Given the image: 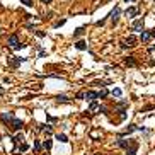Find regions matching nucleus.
<instances>
[{
  "label": "nucleus",
  "mask_w": 155,
  "mask_h": 155,
  "mask_svg": "<svg viewBox=\"0 0 155 155\" xmlns=\"http://www.w3.org/2000/svg\"><path fill=\"white\" fill-rule=\"evenodd\" d=\"M7 44H9V46H10L12 49H21V48H24V44H21V43H19V37H17L16 34H12V36L9 37Z\"/></svg>",
  "instance_id": "nucleus-1"
},
{
  "label": "nucleus",
  "mask_w": 155,
  "mask_h": 155,
  "mask_svg": "<svg viewBox=\"0 0 155 155\" xmlns=\"http://www.w3.org/2000/svg\"><path fill=\"white\" fill-rule=\"evenodd\" d=\"M9 124H10L9 128H10V130H16V131H17V130H21L22 126H24V123H22L21 119H17V118H14L12 121H9Z\"/></svg>",
  "instance_id": "nucleus-2"
},
{
  "label": "nucleus",
  "mask_w": 155,
  "mask_h": 155,
  "mask_svg": "<svg viewBox=\"0 0 155 155\" xmlns=\"http://www.w3.org/2000/svg\"><path fill=\"white\" fill-rule=\"evenodd\" d=\"M135 43H136V37H135V36H128V37H126V39L123 41L121 48H123V49H126L128 46H135Z\"/></svg>",
  "instance_id": "nucleus-3"
},
{
  "label": "nucleus",
  "mask_w": 155,
  "mask_h": 155,
  "mask_svg": "<svg viewBox=\"0 0 155 155\" xmlns=\"http://www.w3.org/2000/svg\"><path fill=\"white\" fill-rule=\"evenodd\" d=\"M131 27H133L135 32H142V31H143V19H136Z\"/></svg>",
  "instance_id": "nucleus-4"
},
{
  "label": "nucleus",
  "mask_w": 155,
  "mask_h": 155,
  "mask_svg": "<svg viewBox=\"0 0 155 155\" xmlns=\"http://www.w3.org/2000/svg\"><path fill=\"white\" fill-rule=\"evenodd\" d=\"M119 14H121V9H119V7H114V10L111 12V21H112V24H116V22H118V19H119Z\"/></svg>",
  "instance_id": "nucleus-5"
},
{
  "label": "nucleus",
  "mask_w": 155,
  "mask_h": 155,
  "mask_svg": "<svg viewBox=\"0 0 155 155\" xmlns=\"http://www.w3.org/2000/svg\"><path fill=\"white\" fill-rule=\"evenodd\" d=\"M14 118H16V114H14V112H2V114H0V119H2V121H5V123L12 121Z\"/></svg>",
  "instance_id": "nucleus-6"
},
{
  "label": "nucleus",
  "mask_w": 155,
  "mask_h": 155,
  "mask_svg": "<svg viewBox=\"0 0 155 155\" xmlns=\"http://www.w3.org/2000/svg\"><path fill=\"white\" fill-rule=\"evenodd\" d=\"M136 148H138V143H136V142H131V145L126 148V155H136Z\"/></svg>",
  "instance_id": "nucleus-7"
},
{
  "label": "nucleus",
  "mask_w": 155,
  "mask_h": 155,
  "mask_svg": "<svg viewBox=\"0 0 155 155\" xmlns=\"http://www.w3.org/2000/svg\"><path fill=\"white\" fill-rule=\"evenodd\" d=\"M138 7H130V9H126V12H124V14H126V16L128 17H131V19H133V17H136L138 16Z\"/></svg>",
  "instance_id": "nucleus-8"
},
{
  "label": "nucleus",
  "mask_w": 155,
  "mask_h": 155,
  "mask_svg": "<svg viewBox=\"0 0 155 155\" xmlns=\"http://www.w3.org/2000/svg\"><path fill=\"white\" fill-rule=\"evenodd\" d=\"M140 39H142L143 43H148L150 39H152V34H150V31H142V32H140Z\"/></svg>",
  "instance_id": "nucleus-9"
},
{
  "label": "nucleus",
  "mask_w": 155,
  "mask_h": 155,
  "mask_svg": "<svg viewBox=\"0 0 155 155\" xmlns=\"http://www.w3.org/2000/svg\"><path fill=\"white\" fill-rule=\"evenodd\" d=\"M130 145H131L130 140H121V138H119L118 142H116V147H121V148H128Z\"/></svg>",
  "instance_id": "nucleus-10"
},
{
  "label": "nucleus",
  "mask_w": 155,
  "mask_h": 155,
  "mask_svg": "<svg viewBox=\"0 0 155 155\" xmlns=\"http://www.w3.org/2000/svg\"><path fill=\"white\" fill-rule=\"evenodd\" d=\"M124 65H126V67H136L135 56H126V58H124Z\"/></svg>",
  "instance_id": "nucleus-11"
},
{
  "label": "nucleus",
  "mask_w": 155,
  "mask_h": 155,
  "mask_svg": "<svg viewBox=\"0 0 155 155\" xmlns=\"http://www.w3.org/2000/svg\"><path fill=\"white\" fill-rule=\"evenodd\" d=\"M85 99H87V101H94V99H97V92L87 91V92H85Z\"/></svg>",
  "instance_id": "nucleus-12"
},
{
  "label": "nucleus",
  "mask_w": 155,
  "mask_h": 155,
  "mask_svg": "<svg viewBox=\"0 0 155 155\" xmlns=\"http://www.w3.org/2000/svg\"><path fill=\"white\" fill-rule=\"evenodd\" d=\"M24 61V58H9V63L12 65V67H17L19 63H22Z\"/></svg>",
  "instance_id": "nucleus-13"
},
{
  "label": "nucleus",
  "mask_w": 155,
  "mask_h": 155,
  "mask_svg": "<svg viewBox=\"0 0 155 155\" xmlns=\"http://www.w3.org/2000/svg\"><path fill=\"white\" fill-rule=\"evenodd\" d=\"M75 48L80 49V51H84V49H87V43H85V41H79V43H75Z\"/></svg>",
  "instance_id": "nucleus-14"
},
{
  "label": "nucleus",
  "mask_w": 155,
  "mask_h": 155,
  "mask_svg": "<svg viewBox=\"0 0 155 155\" xmlns=\"http://www.w3.org/2000/svg\"><path fill=\"white\" fill-rule=\"evenodd\" d=\"M56 140H58V142H61V143H67V142H68V138H67V135H56Z\"/></svg>",
  "instance_id": "nucleus-15"
},
{
  "label": "nucleus",
  "mask_w": 155,
  "mask_h": 155,
  "mask_svg": "<svg viewBox=\"0 0 155 155\" xmlns=\"http://www.w3.org/2000/svg\"><path fill=\"white\" fill-rule=\"evenodd\" d=\"M12 140H14L16 143H22V142H24V136H22L21 133H17V135H16V136H14V138H12Z\"/></svg>",
  "instance_id": "nucleus-16"
},
{
  "label": "nucleus",
  "mask_w": 155,
  "mask_h": 155,
  "mask_svg": "<svg viewBox=\"0 0 155 155\" xmlns=\"http://www.w3.org/2000/svg\"><path fill=\"white\" fill-rule=\"evenodd\" d=\"M107 94H109V92H107L106 89L101 91V92H97V99H104V97H107Z\"/></svg>",
  "instance_id": "nucleus-17"
},
{
  "label": "nucleus",
  "mask_w": 155,
  "mask_h": 155,
  "mask_svg": "<svg viewBox=\"0 0 155 155\" xmlns=\"http://www.w3.org/2000/svg\"><path fill=\"white\" fill-rule=\"evenodd\" d=\"M97 107H99V104H97V101L94 99V101L91 102V106H89V111H96Z\"/></svg>",
  "instance_id": "nucleus-18"
},
{
  "label": "nucleus",
  "mask_w": 155,
  "mask_h": 155,
  "mask_svg": "<svg viewBox=\"0 0 155 155\" xmlns=\"http://www.w3.org/2000/svg\"><path fill=\"white\" fill-rule=\"evenodd\" d=\"M84 29H85L84 26H82V27H79V29H77V31L73 32V37H79L80 34H84Z\"/></svg>",
  "instance_id": "nucleus-19"
},
{
  "label": "nucleus",
  "mask_w": 155,
  "mask_h": 155,
  "mask_svg": "<svg viewBox=\"0 0 155 155\" xmlns=\"http://www.w3.org/2000/svg\"><path fill=\"white\" fill-rule=\"evenodd\" d=\"M56 101H58V102H70V99L67 96H58V97H56Z\"/></svg>",
  "instance_id": "nucleus-20"
},
{
  "label": "nucleus",
  "mask_w": 155,
  "mask_h": 155,
  "mask_svg": "<svg viewBox=\"0 0 155 155\" xmlns=\"http://www.w3.org/2000/svg\"><path fill=\"white\" fill-rule=\"evenodd\" d=\"M44 148L46 150H51V140H46V142H44V145H43Z\"/></svg>",
  "instance_id": "nucleus-21"
},
{
  "label": "nucleus",
  "mask_w": 155,
  "mask_h": 155,
  "mask_svg": "<svg viewBox=\"0 0 155 155\" xmlns=\"http://www.w3.org/2000/svg\"><path fill=\"white\" fill-rule=\"evenodd\" d=\"M111 94H112V96H116V97H119V96H121V89H114Z\"/></svg>",
  "instance_id": "nucleus-22"
},
{
  "label": "nucleus",
  "mask_w": 155,
  "mask_h": 155,
  "mask_svg": "<svg viewBox=\"0 0 155 155\" xmlns=\"http://www.w3.org/2000/svg\"><path fill=\"white\" fill-rule=\"evenodd\" d=\"M21 2H22L26 7H32V0H21Z\"/></svg>",
  "instance_id": "nucleus-23"
},
{
  "label": "nucleus",
  "mask_w": 155,
  "mask_h": 155,
  "mask_svg": "<svg viewBox=\"0 0 155 155\" xmlns=\"http://www.w3.org/2000/svg\"><path fill=\"white\" fill-rule=\"evenodd\" d=\"M34 150H36V152L41 150V143H39V142H34Z\"/></svg>",
  "instance_id": "nucleus-24"
},
{
  "label": "nucleus",
  "mask_w": 155,
  "mask_h": 155,
  "mask_svg": "<svg viewBox=\"0 0 155 155\" xmlns=\"http://www.w3.org/2000/svg\"><path fill=\"white\" fill-rule=\"evenodd\" d=\"M97 109H99V112H102V114H106V111H107V109H106L104 106H99Z\"/></svg>",
  "instance_id": "nucleus-25"
},
{
  "label": "nucleus",
  "mask_w": 155,
  "mask_h": 155,
  "mask_svg": "<svg viewBox=\"0 0 155 155\" xmlns=\"http://www.w3.org/2000/svg\"><path fill=\"white\" fill-rule=\"evenodd\" d=\"M84 97H85V92H79L77 94V99H84Z\"/></svg>",
  "instance_id": "nucleus-26"
},
{
  "label": "nucleus",
  "mask_w": 155,
  "mask_h": 155,
  "mask_svg": "<svg viewBox=\"0 0 155 155\" xmlns=\"http://www.w3.org/2000/svg\"><path fill=\"white\" fill-rule=\"evenodd\" d=\"M26 150H27V145L22 143V145H21V152H26Z\"/></svg>",
  "instance_id": "nucleus-27"
},
{
  "label": "nucleus",
  "mask_w": 155,
  "mask_h": 155,
  "mask_svg": "<svg viewBox=\"0 0 155 155\" xmlns=\"http://www.w3.org/2000/svg\"><path fill=\"white\" fill-rule=\"evenodd\" d=\"M41 2H43V4H51L53 0H41Z\"/></svg>",
  "instance_id": "nucleus-28"
},
{
  "label": "nucleus",
  "mask_w": 155,
  "mask_h": 155,
  "mask_svg": "<svg viewBox=\"0 0 155 155\" xmlns=\"http://www.w3.org/2000/svg\"><path fill=\"white\" fill-rule=\"evenodd\" d=\"M150 34H152V37H155V29L154 31H150Z\"/></svg>",
  "instance_id": "nucleus-29"
},
{
  "label": "nucleus",
  "mask_w": 155,
  "mask_h": 155,
  "mask_svg": "<svg viewBox=\"0 0 155 155\" xmlns=\"http://www.w3.org/2000/svg\"><path fill=\"white\" fill-rule=\"evenodd\" d=\"M124 2H135V0H124Z\"/></svg>",
  "instance_id": "nucleus-30"
}]
</instances>
